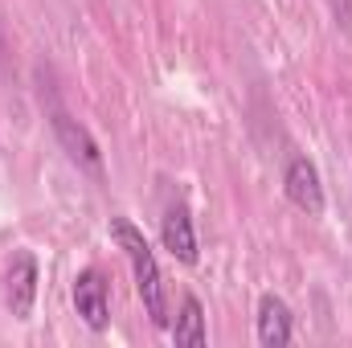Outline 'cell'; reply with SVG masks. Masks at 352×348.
I'll return each instance as SVG.
<instances>
[{
    "label": "cell",
    "instance_id": "3",
    "mask_svg": "<svg viewBox=\"0 0 352 348\" xmlns=\"http://www.w3.org/2000/svg\"><path fill=\"white\" fill-rule=\"evenodd\" d=\"M50 123H54V135H58V144H62V152L90 176H102V152H98V144H94V135H90L87 127L78 123V119H70L62 107H54V115H50Z\"/></svg>",
    "mask_w": 352,
    "mask_h": 348
},
{
    "label": "cell",
    "instance_id": "1",
    "mask_svg": "<svg viewBox=\"0 0 352 348\" xmlns=\"http://www.w3.org/2000/svg\"><path fill=\"white\" fill-rule=\"evenodd\" d=\"M111 242L127 254L131 274H135V291L144 299V312L156 328H168V303H164V274L156 266V254L148 246V238L127 221V217H111Z\"/></svg>",
    "mask_w": 352,
    "mask_h": 348
},
{
    "label": "cell",
    "instance_id": "6",
    "mask_svg": "<svg viewBox=\"0 0 352 348\" xmlns=\"http://www.w3.org/2000/svg\"><path fill=\"white\" fill-rule=\"evenodd\" d=\"M160 238H164V250H168L176 262H184V266L197 262V230H192V217H188V205H184V201H176V205L164 209V217H160Z\"/></svg>",
    "mask_w": 352,
    "mask_h": 348
},
{
    "label": "cell",
    "instance_id": "4",
    "mask_svg": "<svg viewBox=\"0 0 352 348\" xmlns=\"http://www.w3.org/2000/svg\"><path fill=\"white\" fill-rule=\"evenodd\" d=\"M37 259L33 250H16L8 262V274H4V299H8V312L16 320H29L33 316V303H37Z\"/></svg>",
    "mask_w": 352,
    "mask_h": 348
},
{
    "label": "cell",
    "instance_id": "9",
    "mask_svg": "<svg viewBox=\"0 0 352 348\" xmlns=\"http://www.w3.org/2000/svg\"><path fill=\"white\" fill-rule=\"evenodd\" d=\"M328 4H332V17L352 33V0H328Z\"/></svg>",
    "mask_w": 352,
    "mask_h": 348
},
{
    "label": "cell",
    "instance_id": "7",
    "mask_svg": "<svg viewBox=\"0 0 352 348\" xmlns=\"http://www.w3.org/2000/svg\"><path fill=\"white\" fill-rule=\"evenodd\" d=\"M291 336H295V320H291L287 299L263 295V299H258V345L263 348H287Z\"/></svg>",
    "mask_w": 352,
    "mask_h": 348
},
{
    "label": "cell",
    "instance_id": "5",
    "mask_svg": "<svg viewBox=\"0 0 352 348\" xmlns=\"http://www.w3.org/2000/svg\"><path fill=\"white\" fill-rule=\"evenodd\" d=\"M70 295H74V312L82 316V324H87L90 332H107L111 307H107V279H102V270L87 266V270L74 279Z\"/></svg>",
    "mask_w": 352,
    "mask_h": 348
},
{
    "label": "cell",
    "instance_id": "2",
    "mask_svg": "<svg viewBox=\"0 0 352 348\" xmlns=\"http://www.w3.org/2000/svg\"><path fill=\"white\" fill-rule=\"evenodd\" d=\"M283 188H287V201H291L295 209H303L307 217H324V209H328L324 180H320V168H316L307 156H291V160H287Z\"/></svg>",
    "mask_w": 352,
    "mask_h": 348
},
{
    "label": "cell",
    "instance_id": "8",
    "mask_svg": "<svg viewBox=\"0 0 352 348\" xmlns=\"http://www.w3.org/2000/svg\"><path fill=\"white\" fill-rule=\"evenodd\" d=\"M173 345L180 348H201L209 345V328H205V307L197 295H184L180 299V316L173 324Z\"/></svg>",
    "mask_w": 352,
    "mask_h": 348
}]
</instances>
